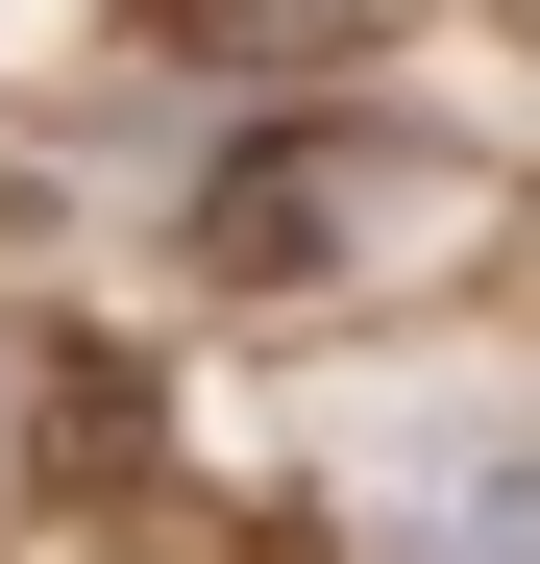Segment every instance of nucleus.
Listing matches in <instances>:
<instances>
[{
  "label": "nucleus",
  "instance_id": "f257e3e1",
  "mask_svg": "<svg viewBox=\"0 0 540 564\" xmlns=\"http://www.w3.org/2000/svg\"><path fill=\"white\" fill-rule=\"evenodd\" d=\"M148 491V368L99 319H0V516H99Z\"/></svg>",
  "mask_w": 540,
  "mask_h": 564
},
{
  "label": "nucleus",
  "instance_id": "f03ea898",
  "mask_svg": "<svg viewBox=\"0 0 540 564\" xmlns=\"http://www.w3.org/2000/svg\"><path fill=\"white\" fill-rule=\"evenodd\" d=\"M369 564H540V442L516 417H442L369 466Z\"/></svg>",
  "mask_w": 540,
  "mask_h": 564
},
{
  "label": "nucleus",
  "instance_id": "7ed1b4c3",
  "mask_svg": "<svg viewBox=\"0 0 540 564\" xmlns=\"http://www.w3.org/2000/svg\"><path fill=\"white\" fill-rule=\"evenodd\" d=\"M344 246H369V148H320V123L197 197V270H246V295H295V270H344Z\"/></svg>",
  "mask_w": 540,
  "mask_h": 564
},
{
  "label": "nucleus",
  "instance_id": "20e7f679",
  "mask_svg": "<svg viewBox=\"0 0 540 564\" xmlns=\"http://www.w3.org/2000/svg\"><path fill=\"white\" fill-rule=\"evenodd\" d=\"M172 50H320V0H172Z\"/></svg>",
  "mask_w": 540,
  "mask_h": 564
}]
</instances>
